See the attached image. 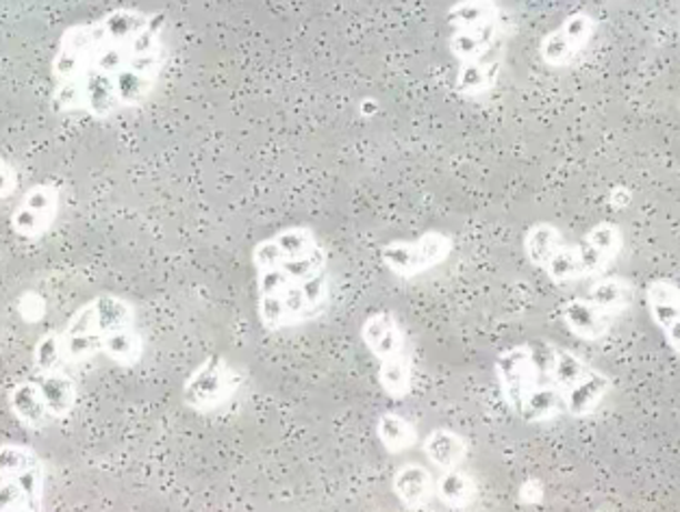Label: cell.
<instances>
[{
    "mask_svg": "<svg viewBox=\"0 0 680 512\" xmlns=\"http://www.w3.org/2000/svg\"><path fill=\"white\" fill-rule=\"evenodd\" d=\"M520 500H522L524 504H539V502L543 500V484H541L537 478L527 480V482L520 486Z\"/></svg>",
    "mask_w": 680,
    "mask_h": 512,
    "instance_id": "cell-36",
    "label": "cell"
},
{
    "mask_svg": "<svg viewBox=\"0 0 680 512\" xmlns=\"http://www.w3.org/2000/svg\"><path fill=\"white\" fill-rule=\"evenodd\" d=\"M574 248H577V252H579L583 279L584 277H596V274L604 272V270L611 265V261H609L604 254H600L596 248H591V245L584 243V241H581V243L574 245Z\"/></svg>",
    "mask_w": 680,
    "mask_h": 512,
    "instance_id": "cell-34",
    "label": "cell"
},
{
    "mask_svg": "<svg viewBox=\"0 0 680 512\" xmlns=\"http://www.w3.org/2000/svg\"><path fill=\"white\" fill-rule=\"evenodd\" d=\"M448 22L454 31H472L498 22V7L487 0H463L450 7Z\"/></svg>",
    "mask_w": 680,
    "mask_h": 512,
    "instance_id": "cell-22",
    "label": "cell"
},
{
    "mask_svg": "<svg viewBox=\"0 0 680 512\" xmlns=\"http://www.w3.org/2000/svg\"><path fill=\"white\" fill-rule=\"evenodd\" d=\"M18 313L27 324H38L47 315V300L38 291H27L18 300Z\"/></svg>",
    "mask_w": 680,
    "mask_h": 512,
    "instance_id": "cell-33",
    "label": "cell"
},
{
    "mask_svg": "<svg viewBox=\"0 0 680 512\" xmlns=\"http://www.w3.org/2000/svg\"><path fill=\"white\" fill-rule=\"evenodd\" d=\"M609 391H611V378L607 373L591 370L583 380L561 391L563 411L572 418H587L600 406V402L607 398Z\"/></svg>",
    "mask_w": 680,
    "mask_h": 512,
    "instance_id": "cell-9",
    "label": "cell"
},
{
    "mask_svg": "<svg viewBox=\"0 0 680 512\" xmlns=\"http://www.w3.org/2000/svg\"><path fill=\"white\" fill-rule=\"evenodd\" d=\"M561 245H566L563 234L550 222H537L524 237V252L534 268H543Z\"/></svg>",
    "mask_w": 680,
    "mask_h": 512,
    "instance_id": "cell-23",
    "label": "cell"
},
{
    "mask_svg": "<svg viewBox=\"0 0 680 512\" xmlns=\"http://www.w3.org/2000/svg\"><path fill=\"white\" fill-rule=\"evenodd\" d=\"M102 354L120 368H133L144 357V339L138 328H124L109 332L100 339Z\"/></svg>",
    "mask_w": 680,
    "mask_h": 512,
    "instance_id": "cell-17",
    "label": "cell"
},
{
    "mask_svg": "<svg viewBox=\"0 0 680 512\" xmlns=\"http://www.w3.org/2000/svg\"><path fill=\"white\" fill-rule=\"evenodd\" d=\"M561 413H563L561 391L554 384H537L527 395L518 415L527 423H543L554 420Z\"/></svg>",
    "mask_w": 680,
    "mask_h": 512,
    "instance_id": "cell-20",
    "label": "cell"
},
{
    "mask_svg": "<svg viewBox=\"0 0 680 512\" xmlns=\"http://www.w3.org/2000/svg\"><path fill=\"white\" fill-rule=\"evenodd\" d=\"M61 193L52 183L29 187L11 213V231L22 239H42L59 215Z\"/></svg>",
    "mask_w": 680,
    "mask_h": 512,
    "instance_id": "cell-5",
    "label": "cell"
},
{
    "mask_svg": "<svg viewBox=\"0 0 680 512\" xmlns=\"http://www.w3.org/2000/svg\"><path fill=\"white\" fill-rule=\"evenodd\" d=\"M583 241L589 243L591 248H596L600 254H604L613 263L618 259V254L622 252L624 234H622V229L618 224L600 222L589 233L584 234Z\"/></svg>",
    "mask_w": 680,
    "mask_h": 512,
    "instance_id": "cell-29",
    "label": "cell"
},
{
    "mask_svg": "<svg viewBox=\"0 0 680 512\" xmlns=\"http://www.w3.org/2000/svg\"><path fill=\"white\" fill-rule=\"evenodd\" d=\"M587 300L613 318L631 307L634 300V289L627 279L609 277V279L593 282V287L587 293Z\"/></svg>",
    "mask_w": 680,
    "mask_h": 512,
    "instance_id": "cell-18",
    "label": "cell"
},
{
    "mask_svg": "<svg viewBox=\"0 0 680 512\" xmlns=\"http://www.w3.org/2000/svg\"><path fill=\"white\" fill-rule=\"evenodd\" d=\"M646 304L648 313L670 343L672 352L679 354V287L674 280L659 279L648 284L646 289Z\"/></svg>",
    "mask_w": 680,
    "mask_h": 512,
    "instance_id": "cell-7",
    "label": "cell"
},
{
    "mask_svg": "<svg viewBox=\"0 0 680 512\" xmlns=\"http://www.w3.org/2000/svg\"><path fill=\"white\" fill-rule=\"evenodd\" d=\"M166 63L163 20L138 7L111 9L61 33L50 66L52 104L61 113L113 118L147 102Z\"/></svg>",
    "mask_w": 680,
    "mask_h": 512,
    "instance_id": "cell-1",
    "label": "cell"
},
{
    "mask_svg": "<svg viewBox=\"0 0 680 512\" xmlns=\"http://www.w3.org/2000/svg\"><path fill=\"white\" fill-rule=\"evenodd\" d=\"M502 68V47L496 42L474 61H463L457 74V90L466 96H479L493 88Z\"/></svg>",
    "mask_w": 680,
    "mask_h": 512,
    "instance_id": "cell-10",
    "label": "cell"
},
{
    "mask_svg": "<svg viewBox=\"0 0 680 512\" xmlns=\"http://www.w3.org/2000/svg\"><path fill=\"white\" fill-rule=\"evenodd\" d=\"M33 365L38 373L61 372L66 368L59 332L50 330L40 337V341L33 348Z\"/></svg>",
    "mask_w": 680,
    "mask_h": 512,
    "instance_id": "cell-27",
    "label": "cell"
},
{
    "mask_svg": "<svg viewBox=\"0 0 680 512\" xmlns=\"http://www.w3.org/2000/svg\"><path fill=\"white\" fill-rule=\"evenodd\" d=\"M541 270L552 282H572V280L583 279L579 252L572 245H561Z\"/></svg>",
    "mask_w": 680,
    "mask_h": 512,
    "instance_id": "cell-26",
    "label": "cell"
},
{
    "mask_svg": "<svg viewBox=\"0 0 680 512\" xmlns=\"http://www.w3.org/2000/svg\"><path fill=\"white\" fill-rule=\"evenodd\" d=\"M242 375L224 357H207L183 384V402L198 413L224 406L240 389Z\"/></svg>",
    "mask_w": 680,
    "mask_h": 512,
    "instance_id": "cell-3",
    "label": "cell"
},
{
    "mask_svg": "<svg viewBox=\"0 0 680 512\" xmlns=\"http://www.w3.org/2000/svg\"><path fill=\"white\" fill-rule=\"evenodd\" d=\"M16 187H18V174H16L13 165L0 154V200L11 198Z\"/></svg>",
    "mask_w": 680,
    "mask_h": 512,
    "instance_id": "cell-35",
    "label": "cell"
},
{
    "mask_svg": "<svg viewBox=\"0 0 680 512\" xmlns=\"http://www.w3.org/2000/svg\"><path fill=\"white\" fill-rule=\"evenodd\" d=\"M361 339L370 354L383 363L389 359L407 354V341L404 332L398 324V320L391 313H374L370 315L361 327Z\"/></svg>",
    "mask_w": 680,
    "mask_h": 512,
    "instance_id": "cell-8",
    "label": "cell"
},
{
    "mask_svg": "<svg viewBox=\"0 0 680 512\" xmlns=\"http://www.w3.org/2000/svg\"><path fill=\"white\" fill-rule=\"evenodd\" d=\"M90 302H92V309H94V322H97V332L100 339L109 332L136 327V311H133L131 302H127L124 298L102 293Z\"/></svg>",
    "mask_w": 680,
    "mask_h": 512,
    "instance_id": "cell-16",
    "label": "cell"
},
{
    "mask_svg": "<svg viewBox=\"0 0 680 512\" xmlns=\"http://www.w3.org/2000/svg\"><path fill=\"white\" fill-rule=\"evenodd\" d=\"M593 27H596L593 18L589 13H584V11H579V13H572L559 27V31L563 33V38L574 47L577 52H581L587 47V42L591 40V36H593Z\"/></svg>",
    "mask_w": 680,
    "mask_h": 512,
    "instance_id": "cell-32",
    "label": "cell"
},
{
    "mask_svg": "<svg viewBox=\"0 0 680 512\" xmlns=\"http://www.w3.org/2000/svg\"><path fill=\"white\" fill-rule=\"evenodd\" d=\"M393 493L407 509H422L436 495V480L424 465H402L393 475Z\"/></svg>",
    "mask_w": 680,
    "mask_h": 512,
    "instance_id": "cell-13",
    "label": "cell"
},
{
    "mask_svg": "<svg viewBox=\"0 0 680 512\" xmlns=\"http://www.w3.org/2000/svg\"><path fill=\"white\" fill-rule=\"evenodd\" d=\"M436 495L443 506L452 511H463L474 502L477 484L468 473L459 469H450V471H443L436 480Z\"/></svg>",
    "mask_w": 680,
    "mask_h": 512,
    "instance_id": "cell-19",
    "label": "cell"
},
{
    "mask_svg": "<svg viewBox=\"0 0 680 512\" xmlns=\"http://www.w3.org/2000/svg\"><path fill=\"white\" fill-rule=\"evenodd\" d=\"M42 398L47 402L50 418L52 420H63L72 413L77 404V382L63 372L38 373L36 378Z\"/></svg>",
    "mask_w": 680,
    "mask_h": 512,
    "instance_id": "cell-14",
    "label": "cell"
},
{
    "mask_svg": "<svg viewBox=\"0 0 680 512\" xmlns=\"http://www.w3.org/2000/svg\"><path fill=\"white\" fill-rule=\"evenodd\" d=\"M563 322L583 341H600L611 330V315L600 311L587 298H574L563 304Z\"/></svg>",
    "mask_w": 680,
    "mask_h": 512,
    "instance_id": "cell-11",
    "label": "cell"
},
{
    "mask_svg": "<svg viewBox=\"0 0 680 512\" xmlns=\"http://www.w3.org/2000/svg\"><path fill=\"white\" fill-rule=\"evenodd\" d=\"M0 512H44V465L27 445H0Z\"/></svg>",
    "mask_w": 680,
    "mask_h": 512,
    "instance_id": "cell-2",
    "label": "cell"
},
{
    "mask_svg": "<svg viewBox=\"0 0 680 512\" xmlns=\"http://www.w3.org/2000/svg\"><path fill=\"white\" fill-rule=\"evenodd\" d=\"M9 409L16 415V420L24 423L27 428L40 430L52 423L47 402L42 398V391L36 380H22L9 391Z\"/></svg>",
    "mask_w": 680,
    "mask_h": 512,
    "instance_id": "cell-12",
    "label": "cell"
},
{
    "mask_svg": "<svg viewBox=\"0 0 680 512\" xmlns=\"http://www.w3.org/2000/svg\"><path fill=\"white\" fill-rule=\"evenodd\" d=\"M557 345L548 341H533L529 343V354H531V365H533L537 384H554L552 372L557 363Z\"/></svg>",
    "mask_w": 680,
    "mask_h": 512,
    "instance_id": "cell-31",
    "label": "cell"
},
{
    "mask_svg": "<svg viewBox=\"0 0 680 512\" xmlns=\"http://www.w3.org/2000/svg\"><path fill=\"white\" fill-rule=\"evenodd\" d=\"M498 22L487 24L481 29L472 31H454L450 38V52L463 63V61H474L479 59L487 48L493 47L498 42Z\"/></svg>",
    "mask_w": 680,
    "mask_h": 512,
    "instance_id": "cell-24",
    "label": "cell"
},
{
    "mask_svg": "<svg viewBox=\"0 0 680 512\" xmlns=\"http://www.w3.org/2000/svg\"><path fill=\"white\" fill-rule=\"evenodd\" d=\"M422 448H424L427 459H429L433 465L439 466L441 471L457 469V466L466 461V456H468V443H466V439H463L459 432L450 430V428H438V430H433V432L424 439Z\"/></svg>",
    "mask_w": 680,
    "mask_h": 512,
    "instance_id": "cell-15",
    "label": "cell"
},
{
    "mask_svg": "<svg viewBox=\"0 0 680 512\" xmlns=\"http://www.w3.org/2000/svg\"><path fill=\"white\" fill-rule=\"evenodd\" d=\"M452 252V239L439 231L411 239V241H389L381 248L383 265L398 279H416L436 265H441Z\"/></svg>",
    "mask_w": 680,
    "mask_h": 512,
    "instance_id": "cell-4",
    "label": "cell"
},
{
    "mask_svg": "<svg viewBox=\"0 0 680 512\" xmlns=\"http://www.w3.org/2000/svg\"><path fill=\"white\" fill-rule=\"evenodd\" d=\"M411 363L409 357H396L379 363V382L383 386V391L393 400H402L409 395L411 391Z\"/></svg>",
    "mask_w": 680,
    "mask_h": 512,
    "instance_id": "cell-25",
    "label": "cell"
},
{
    "mask_svg": "<svg viewBox=\"0 0 680 512\" xmlns=\"http://www.w3.org/2000/svg\"><path fill=\"white\" fill-rule=\"evenodd\" d=\"M377 436L389 454H402L418 443V430L398 413H383L377 423Z\"/></svg>",
    "mask_w": 680,
    "mask_h": 512,
    "instance_id": "cell-21",
    "label": "cell"
},
{
    "mask_svg": "<svg viewBox=\"0 0 680 512\" xmlns=\"http://www.w3.org/2000/svg\"><path fill=\"white\" fill-rule=\"evenodd\" d=\"M631 191L627 187H616L611 193H609V204L616 207V209H624L631 204Z\"/></svg>",
    "mask_w": 680,
    "mask_h": 512,
    "instance_id": "cell-37",
    "label": "cell"
},
{
    "mask_svg": "<svg viewBox=\"0 0 680 512\" xmlns=\"http://www.w3.org/2000/svg\"><path fill=\"white\" fill-rule=\"evenodd\" d=\"M591 372V368L584 363L581 357H577L572 350L559 348L557 350V363H554V372H552V382L559 391L570 389L572 384H577L579 380H583L587 373Z\"/></svg>",
    "mask_w": 680,
    "mask_h": 512,
    "instance_id": "cell-28",
    "label": "cell"
},
{
    "mask_svg": "<svg viewBox=\"0 0 680 512\" xmlns=\"http://www.w3.org/2000/svg\"><path fill=\"white\" fill-rule=\"evenodd\" d=\"M541 59L546 66H552V68H563V66H570L572 59L579 54L574 47L563 38V33L557 29L552 33L546 36V40L541 42Z\"/></svg>",
    "mask_w": 680,
    "mask_h": 512,
    "instance_id": "cell-30",
    "label": "cell"
},
{
    "mask_svg": "<svg viewBox=\"0 0 680 512\" xmlns=\"http://www.w3.org/2000/svg\"><path fill=\"white\" fill-rule=\"evenodd\" d=\"M496 375H498V384H500L504 402L518 415L527 395L537 386L529 343L513 345L500 352L496 359Z\"/></svg>",
    "mask_w": 680,
    "mask_h": 512,
    "instance_id": "cell-6",
    "label": "cell"
}]
</instances>
